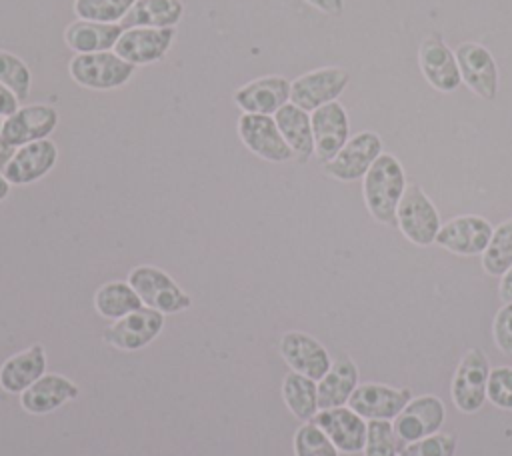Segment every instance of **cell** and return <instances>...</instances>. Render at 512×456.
<instances>
[{
    "instance_id": "1",
    "label": "cell",
    "mask_w": 512,
    "mask_h": 456,
    "mask_svg": "<svg viewBox=\"0 0 512 456\" xmlns=\"http://www.w3.org/2000/svg\"><path fill=\"white\" fill-rule=\"evenodd\" d=\"M406 190V174L394 154L382 152L364 176L362 192L368 212L382 224H396V210Z\"/></svg>"
},
{
    "instance_id": "2",
    "label": "cell",
    "mask_w": 512,
    "mask_h": 456,
    "mask_svg": "<svg viewBox=\"0 0 512 456\" xmlns=\"http://www.w3.org/2000/svg\"><path fill=\"white\" fill-rule=\"evenodd\" d=\"M396 226L416 246H430L436 242L442 226L440 214L420 184H406L396 210Z\"/></svg>"
},
{
    "instance_id": "3",
    "label": "cell",
    "mask_w": 512,
    "mask_h": 456,
    "mask_svg": "<svg viewBox=\"0 0 512 456\" xmlns=\"http://www.w3.org/2000/svg\"><path fill=\"white\" fill-rule=\"evenodd\" d=\"M128 284L136 290L142 304L162 314H178L192 306V298L156 266H136L128 274Z\"/></svg>"
},
{
    "instance_id": "4",
    "label": "cell",
    "mask_w": 512,
    "mask_h": 456,
    "mask_svg": "<svg viewBox=\"0 0 512 456\" xmlns=\"http://www.w3.org/2000/svg\"><path fill=\"white\" fill-rule=\"evenodd\" d=\"M134 68L136 66L122 60L114 50L76 54L68 64L72 80L90 90H112L124 86L132 78Z\"/></svg>"
},
{
    "instance_id": "5",
    "label": "cell",
    "mask_w": 512,
    "mask_h": 456,
    "mask_svg": "<svg viewBox=\"0 0 512 456\" xmlns=\"http://www.w3.org/2000/svg\"><path fill=\"white\" fill-rule=\"evenodd\" d=\"M350 82V72L340 66L310 70L290 82V102L306 112L336 102Z\"/></svg>"
},
{
    "instance_id": "6",
    "label": "cell",
    "mask_w": 512,
    "mask_h": 456,
    "mask_svg": "<svg viewBox=\"0 0 512 456\" xmlns=\"http://www.w3.org/2000/svg\"><path fill=\"white\" fill-rule=\"evenodd\" d=\"M488 376L490 366L488 358L480 348H470L452 378V402L456 408L464 414L478 412L486 400V388H488Z\"/></svg>"
},
{
    "instance_id": "7",
    "label": "cell",
    "mask_w": 512,
    "mask_h": 456,
    "mask_svg": "<svg viewBox=\"0 0 512 456\" xmlns=\"http://www.w3.org/2000/svg\"><path fill=\"white\" fill-rule=\"evenodd\" d=\"M382 154V138L372 130H362L348 138L340 152L324 164V172L340 182H354L366 176Z\"/></svg>"
},
{
    "instance_id": "8",
    "label": "cell",
    "mask_w": 512,
    "mask_h": 456,
    "mask_svg": "<svg viewBox=\"0 0 512 456\" xmlns=\"http://www.w3.org/2000/svg\"><path fill=\"white\" fill-rule=\"evenodd\" d=\"M164 326V314L158 310H152L148 306H142L118 320H114L104 330V342L118 348V350H140L148 346Z\"/></svg>"
},
{
    "instance_id": "9",
    "label": "cell",
    "mask_w": 512,
    "mask_h": 456,
    "mask_svg": "<svg viewBox=\"0 0 512 456\" xmlns=\"http://www.w3.org/2000/svg\"><path fill=\"white\" fill-rule=\"evenodd\" d=\"M454 54L462 82L478 98L494 100L498 94V66L492 52L478 42H462Z\"/></svg>"
},
{
    "instance_id": "10",
    "label": "cell",
    "mask_w": 512,
    "mask_h": 456,
    "mask_svg": "<svg viewBox=\"0 0 512 456\" xmlns=\"http://www.w3.org/2000/svg\"><path fill=\"white\" fill-rule=\"evenodd\" d=\"M238 136L242 144L262 160L288 162L294 158L290 146L276 126L274 116L242 114L238 118Z\"/></svg>"
},
{
    "instance_id": "11",
    "label": "cell",
    "mask_w": 512,
    "mask_h": 456,
    "mask_svg": "<svg viewBox=\"0 0 512 456\" xmlns=\"http://www.w3.org/2000/svg\"><path fill=\"white\" fill-rule=\"evenodd\" d=\"M492 232L494 228L486 218L476 214H462L440 226L436 244L458 256H478L486 250Z\"/></svg>"
},
{
    "instance_id": "12",
    "label": "cell",
    "mask_w": 512,
    "mask_h": 456,
    "mask_svg": "<svg viewBox=\"0 0 512 456\" xmlns=\"http://www.w3.org/2000/svg\"><path fill=\"white\" fill-rule=\"evenodd\" d=\"M58 124V112L48 104H28L4 118L0 140L12 148L48 138Z\"/></svg>"
},
{
    "instance_id": "13",
    "label": "cell",
    "mask_w": 512,
    "mask_h": 456,
    "mask_svg": "<svg viewBox=\"0 0 512 456\" xmlns=\"http://www.w3.org/2000/svg\"><path fill=\"white\" fill-rule=\"evenodd\" d=\"M418 66L426 82L442 94L454 92L462 84L456 54L438 34H430L422 40L418 48Z\"/></svg>"
},
{
    "instance_id": "14",
    "label": "cell",
    "mask_w": 512,
    "mask_h": 456,
    "mask_svg": "<svg viewBox=\"0 0 512 456\" xmlns=\"http://www.w3.org/2000/svg\"><path fill=\"white\" fill-rule=\"evenodd\" d=\"M174 28H124L114 52L132 66H146L158 62L172 46Z\"/></svg>"
},
{
    "instance_id": "15",
    "label": "cell",
    "mask_w": 512,
    "mask_h": 456,
    "mask_svg": "<svg viewBox=\"0 0 512 456\" xmlns=\"http://www.w3.org/2000/svg\"><path fill=\"white\" fill-rule=\"evenodd\" d=\"M314 154L322 164L332 160L350 138V122L346 108L336 100L316 108L310 114Z\"/></svg>"
},
{
    "instance_id": "16",
    "label": "cell",
    "mask_w": 512,
    "mask_h": 456,
    "mask_svg": "<svg viewBox=\"0 0 512 456\" xmlns=\"http://www.w3.org/2000/svg\"><path fill=\"white\" fill-rule=\"evenodd\" d=\"M444 422V404L438 396H418L394 418L392 426L400 446L432 436Z\"/></svg>"
},
{
    "instance_id": "17",
    "label": "cell",
    "mask_w": 512,
    "mask_h": 456,
    "mask_svg": "<svg viewBox=\"0 0 512 456\" xmlns=\"http://www.w3.org/2000/svg\"><path fill=\"white\" fill-rule=\"evenodd\" d=\"M280 356L292 368V372L304 374L312 380H320L332 366L328 350L310 334L304 332H286L278 344Z\"/></svg>"
},
{
    "instance_id": "18",
    "label": "cell",
    "mask_w": 512,
    "mask_h": 456,
    "mask_svg": "<svg viewBox=\"0 0 512 456\" xmlns=\"http://www.w3.org/2000/svg\"><path fill=\"white\" fill-rule=\"evenodd\" d=\"M412 400L408 388H390L384 384H360L348 398V408L368 420H394Z\"/></svg>"
},
{
    "instance_id": "19",
    "label": "cell",
    "mask_w": 512,
    "mask_h": 456,
    "mask_svg": "<svg viewBox=\"0 0 512 456\" xmlns=\"http://www.w3.org/2000/svg\"><path fill=\"white\" fill-rule=\"evenodd\" d=\"M56 160H58L56 144L48 138L36 140L16 148L14 156L10 158L2 174L10 184H16V186L32 184L44 178L56 166Z\"/></svg>"
},
{
    "instance_id": "20",
    "label": "cell",
    "mask_w": 512,
    "mask_h": 456,
    "mask_svg": "<svg viewBox=\"0 0 512 456\" xmlns=\"http://www.w3.org/2000/svg\"><path fill=\"white\" fill-rule=\"evenodd\" d=\"M310 422H314L340 452L354 454L364 450L368 424L352 408L338 406V408L318 410Z\"/></svg>"
},
{
    "instance_id": "21",
    "label": "cell",
    "mask_w": 512,
    "mask_h": 456,
    "mask_svg": "<svg viewBox=\"0 0 512 456\" xmlns=\"http://www.w3.org/2000/svg\"><path fill=\"white\" fill-rule=\"evenodd\" d=\"M234 102L244 114L274 116L290 102V82L284 76H262L234 92Z\"/></svg>"
},
{
    "instance_id": "22",
    "label": "cell",
    "mask_w": 512,
    "mask_h": 456,
    "mask_svg": "<svg viewBox=\"0 0 512 456\" xmlns=\"http://www.w3.org/2000/svg\"><path fill=\"white\" fill-rule=\"evenodd\" d=\"M80 388L62 374H44L28 390L20 394V406L28 414H48L62 404L78 398Z\"/></svg>"
},
{
    "instance_id": "23",
    "label": "cell",
    "mask_w": 512,
    "mask_h": 456,
    "mask_svg": "<svg viewBox=\"0 0 512 456\" xmlns=\"http://www.w3.org/2000/svg\"><path fill=\"white\" fill-rule=\"evenodd\" d=\"M46 374V350L42 344H32L26 350L12 354L0 366V388L8 394H22Z\"/></svg>"
},
{
    "instance_id": "24",
    "label": "cell",
    "mask_w": 512,
    "mask_h": 456,
    "mask_svg": "<svg viewBox=\"0 0 512 456\" xmlns=\"http://www.w3.org/2000/svg\"><path fill=\"white\" fill-rule=\"evenodd\" d=\"M120 24H104L92 20H74L64 30V42L76 54H92V52H108L114 50L120 34Z\"/></svg>"
},
{
    "instance_id": "25",
    "label": "cell",
    "mask_w": 512,
    "mask_h": 456,
    "mask_svg": "<svg viewBox=\"0 0 512 456\" xmlns=\"http://www.w3.org/2000/svg\"><path fill=\"white\" fill-rule=\"evenodd\" d=\"M276 126L290 146L294 158L298 162H308L314 154V136H312V122L310 112L298 108L296 104L288 102L274 114Z\"/></svg>"
},
{
    "instance_id": "26",
    "label": "cell",
    "mask_w": 512,
    "mask_h": 456,
    "mask_svg": "<svg viewBox=\"0 0 512 456\" xmlns=\"http://www.w3.org/2000/svg\"><path fill=\"white\" fill-rule=\"evenodd\" d=\"M358 386V368L350 358H338L330 370L318 380V410L348 404Z\"/></svg>"
},
{
    "instance_id": "27",
    "label": "cell",
    "mask_w": 512,
    "mask_h": 456,
    "mask_svg": "<svg viewBox=\"0 0 512 456\" xmlns=\"http://www.w3.org/2000/svg\"><path fill=\"white\" fill-rule=\"evenodd\" d=\"M184 14L180 0H136L120 20L122 28H174Z\"/></svg>"
},
{
    "instance_id": "28",
    "label": "cell",
    "mask_w": 512,
    "mask_h": 456,
    "mask_svg": "<svg viewBox=\"0 0 512 456\" xmlns=\"http://www.w3.org/2000/svg\"><path fill=\"white\" fill-rule=\"evenodd\" d=\"M282 398L288 410L302 422H310L318 412V384L304 374L288 372L284 376Z\"/></svg>"
},
{
    "instance_id": "29",
    "label": "cell",
    "mask_w": 512,
    "mask_h": 456,
    "mask_svg": "<svg viewBox=\"0 0 512 456\" xmlns=\"http://www.w3.org/2000/svg\"><path fill=\"white\" fill-rule=\"evenodd\" d=\"M142 300L136 290L128 282H106L94 294V308L102 318L118 320L138 308H142Z\"/></svg>"
},
{
    "instance_id": "30",
    "label": "cell",
    "mask_w": 512,
    "mask_h": 456,
    "mask_svg": "<svg viewBox=\"0 0 512 456\" xmlns=\"http://www.w3.org/2000/svg\"><path fill=\"white\" fill-rule=\"evenodd\" d=\"M512 266V218L498 224L482 252V268L490 276H502Z\"/></svg>"
},
{
    "instance_id": "31",
    "label": "cell",
    "mask_w": 512,
    "mask_h": 456,
    "mask_svg": "<svg viewBox=\"0 0 512 456\" xmlns=\"http://www.w3.org/2000/svg\"><path fill=\"white\" fill-rule=\"evenodd\" d=\"M136 0H74V14L80 20L120 24Z\"/></svg>"
},
{
    "instance_id": "32",
    "label": "cell",
    "mask_w": 512,
    "mask_h": 456,
    "mask_svg": "<svg viewBox=\"0 0 512 456\" xmlns=\"http://www.w3.org/2000/svg\"><path fill=\"white\" fill-rule=\"evenodd\" d=\"M0 84H4L18 98V102L26 100L30 94L32 76L28 66L22 58L6 50H0Z\"/></svg>"
},
{
    "instance_id": "33",
    "label": "cell",
    "mask_w": 512,
    "mask_h": 456,
    "mask_svg": "<svg viewBox=\"0 0 512 456\" xmlns=\"http://www.w3.org/2000/svg\"><path fill=\"white\" fill-rule=\"evenodd\" d=\"M400 442L390 420H370L366 426L364 456H398Z\"/></svg>"
},
{
    "instance_id": "34",
    "label": "cell",
    "mask_w": 512,
    "mask_h": 456,
    "mask_svg": "<svg viewBox=\"0 0 512 456\" xmlns=\"http://www.w3.org/2000/svg\"><path fill=\"white\" fill-rule=\"evenodd\" d=\"M294 454L296 456H338V448L314 422H306L294 434Z\"/></svg>"
},
{
    "instance_id": "35",
    "label": "cell",
    "mask_w": 512,
    "mask_h": 456,
    "mask_svg": "<svg viewBox=\"0 0 512 456\" xmlns=\"http://www.w3.org/2000/svg\"><path fill=\"white\" fill-rule=\"evenodd\" d=\"M454 452H456V436L436 432L432 436L404 444L398 456H454Z\"/></svg>"
},
{
    "instance_id": "36",
    "label": "cell",
    "mask_w": 512,
    "mask_h": 456,
    "mask_svg": "<svg viewBox=\"0 0 512 456\" xmlns=\"http://www.w3.org/2000/svg\"><path fill=\"white\" fill-rule=\"evenodd\" d=\"M486 398L502 410H512V368L510 366H498L490 370Z\"/></svg>"
},
{
    "instance_id": "37",
    "label": "cell",
    "mask_w": 512,
    "mask_h": 456,
    "mask_svg": "<svg viewBox=\"0 0 512 456\" xmlns=\"http://www.w3.org/2000/svg\"><path fill=\"white\" fill-rule=\"evenodd\" d=\"M492 334H494L496 346H498L506 356H512V302L504 304V306L496 312L494 324H492Z\"/></svg>"
},
{
    "instance_id": "38",
    "label": "cell",
    "mask_w": 512,
    "mask_h": 456,
    "mask_svg": "<svg viewBox=\"0 0 512 456\" xmlns=\"http://www.w3.org/2000/svg\"><path fill=\"white\" fill-rule=\"evenodd\" d=\"M18 108V98L4 84H0V118L12 116Z\"/></svg>"
},
{
    "instance_id": "39",
    "label": "cell",
    "mask_w": 512,
    "mask_h": 456,
    "mask_svg": "<svg viewBox=\"0 0 512 456\" xmlns=\"http://www.w3.org/2000/svg\"><path fill=\"white\" fill-rule=\"evenodd\" d=\"M304 2L330 16H340L344 12V0H304Z\"/></svg>"
},
{
    "instance_id": "40",
    "label": "cell",
    "mask_w": 512,
    "mask_h": 456,
    "mask_svg": "<svg viewBox=\"0 0 512 456\" xmlns=\"http://www.w3.org/2000/svg\"><path fill=\"white\" fill-rule=\"evenodd\" d=\"M498 294H500V298L506 304L512 302V266L502 274V280H500V286H498Z\"/></svg>"
},
{
    "instance_id": "41",
    "label": "cell",
    "mask_w": 512,
    "mask_h": 456,
    "mask_svg": "<svg viewBox=\"0 0 512 456\" xmlns=\"http://www.w3.org/2000/svg\"><path fill=\"white\" fill-rule=\"evenodd\" d=\"M14 152H16V148H12V146H8V144H4L0 140V172H4V168L8 166V162L14 156Z\"/></svg>"
},
{
    "instance_id": "42",
    "label": "cell",
    "mask_w": 512,
    "mask_h": 456,
    "mask_svg": "<svg viewBox=\"0 0 512 456\" xmlns=\"http://www.w3.org/2000/svg\"><path fill=\"white\" fill-rule=\"evenodd\" d=\"M8 192H10V182L4 178V174L0 172V202L8 196Z\"/></svg>"
},
{
    "instance_id": "43",
    "label": "cell",
    "mask_w": 512,
    "mask_h": 456,
    "mask_svg": "<svg viewBox=\"0 0 512 456\" xmlns=\"http://www.w3.org/2000/svg\"><path fill=\"white\" fill-rule=\"evenodd\" d=\"M2 122H4V120H2V118H0V130H2Z\"/></svg>"
}]
</instances>
